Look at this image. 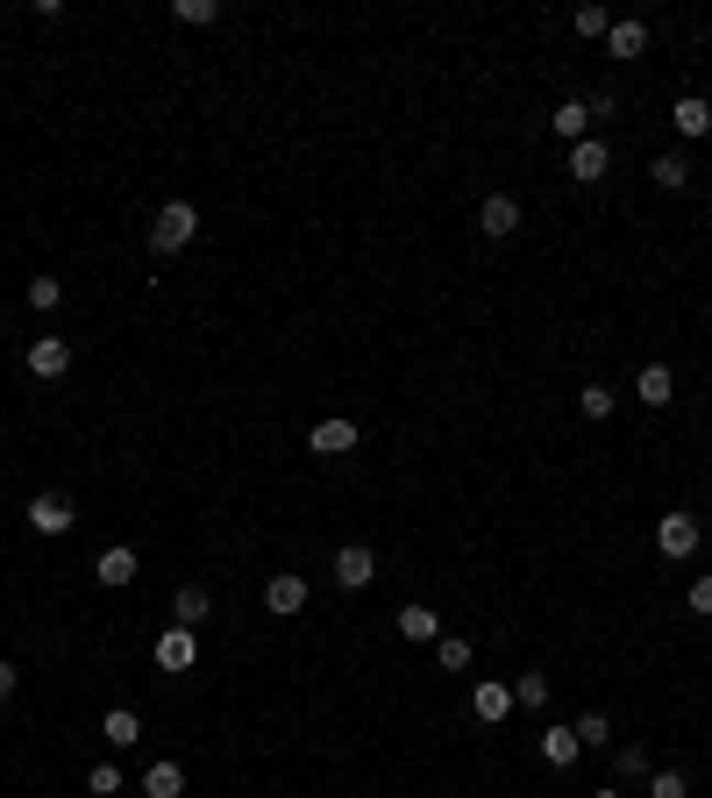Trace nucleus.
<instances>
[{"label": "nucleus", "instance_id": "f257e3e1", "mask_svg": "<svg viewBox=\"0 0 712 798\" xmlns=\"http://www.w3.org/2000/svg\"><path fill=\"white\" fill-rule=\"evenodd\" d=\"M193 236H200V207L193 200H164L157 221H150V250H157V258H178Z\"/></svg>", "mask_w": 712, "mask_h": 798}, {"label": "nucleus", "instance_id": "f03ea898", "mask_svg": "<svg viewBox=\"0 0 712 798\" xmlns=\"http://www.w3.org/2000/svg\"><path fill=\"white\" fill-rule=\"evenodd\" d=\"M193 664H200V635H193V627H164V635H157V670L186 677Z\"/></svg>", "mask_w": 712, "mask_h": 798}, {"label": "nucleus", "instance_id": "7ed1b4c3", "mask_svg": "<svg viewBox=\"0 0 712 798\" xmlns=\"http://www.w3.org/2000/svg\"><path fill=\"white\" fill-rule=\"evenodd\" d=\"M656 549L677 556V564H684V556H699V514H662L656 521Z\"/></svg>", "mask_w": 712, "mask_h": 798}, {"label": "nucleus", "instance_id": "20e7f679", "mask_svg": "<svg viewBox=\"0 0 712 798\" xmlns=\"http://www.w3.org/2000/svg\"><path fill=\"white\" fill-rule=\"evenodd\" d=\"M72 521H79V514H72L65 492H36V500H29V528H36V535H72Z\"/></svg>", "mask_w": 712, "mask_h": 798}, {"label": "nucleus", "instance_id": "39448f33", "mask_svg": "<svg viewBox=\"0 0 712 798\" xmlns=\"http://www.w3.org/2000/svg\"><path fill=\"white\" fill-rule=\"evenodd\" d=\"M336 584H342V592H363V584H377V556L363 549V542L336 549Z\"/></svg>", "mask_w": 712, "mask_h": 798}, {"label": "nucleus", "instance_id": "423d86ee", "mask_svg": "<svg viewBox=\"0 0 712 798\" xmlns=\"http://www.w3.org/2000/svg\"><path fill=\"white\" fill-rule=\"evenodd\" d=\"M513 229H521V200H513V193H492V200L478 207V236H492V243H506Z\"/></svg>", "mask_w": 712, "mask_h": 798}, {"label": "nucleus", "instance_id": "0eeeda50", "mask_svg": "<svg viewBox=\"0 0 712 798\" xmlns=\"http://www.w3.org/2000/svg\"><path fill=\"white\" fill-rule=\"evenodd\" d=\"M307 599H314V584L299 578V570H278V578L264 584V606L271 613H307Z\"/></svg>", "mask_w": 712, "mask_h": 798}, {"label": "nucleus", "instance_id": "6e6552de", "mask_svg": "<svg viewBox=\"0 0 712 798\" xmlns=\"http://www.w3.org/2000/svg\"><path fill=\"white\" fill-rule=\"evenodd\" d=\"M29 371H36V379H65L72 371V342L65 336H36L29 342Z\"/></svg>", "mask_w": 712, "mask_h": 798}, {"label": "nucleus", "instance_id": "1a4fd4ad", "mask_svg": "<svg viewBox=\"0 0 712 798\" xmlns=\"http://www.w3.org/2000/svg\"><path fill=\"white\" fill-rule=\"evenodd\" d=\"M605 164H613V150H605L599 135L570 143V178H578V186H599V178H605Z\"/></svg>", "mask_w": 712, "mask_h": 798}, {"label": "nucleus", "instance_id": "9d476101", "mask_svg": "<svg viewBox=\"0 0 712 798\" xmlns=\"http://www.w3.org/2000/svg\"><path fill=\"white\" fill-rule=\"evenodd\" d=\"M307 449H314V457H350V449H357V420H314Z\"/></svg>", "mask_w": 712, "mask_h": 798}, {"label": "nucleus", "instance_id": "9b49d317", "mask_svg": "<svg viewBox=\"0 0 712 798\" xmlns=\"http://www.w3.org/2000/svg\"><path fill=\"white\" fill-rule=\"evenodd\" d=\"M207 613H215V592H207V584H178L172 592V621L178 627H200Z\"/></svg>", "mask_w": 712, "mask_h": 798}, {"label": "nucleus", "instance_id": "f8f14e48", "mask_svg": "<svg viewBox=\"0 0 712 798\" xmlns=\"http://www.w3.org/2000/svg\"><path fill=\"white\" fill-rule=\"evenodd\" d=\"M578 756H584L578 728H541V763H549V770H570Z\"/></svg>", "mask_w": 712, "mask_h": 798}, {"label": "nucleus", "instance_id": "ddd939ff", "mask_svg": "<svg viewBox=\"0 0 712 798\" xmlns=\"http://www.w3.org/2000/svg\"><path fill=\"white\" fill-rule=\"evenodd\" d=\"M634 393H642V406H670L677 400L670 364H642V371H634Z\"/></svg>", "mask_w": 712, "mask_h": 798}, {"label": "nucleus", "instance_id": "4468645a", "mask_svg": "<svg viewBox=\"0 0 712 798\" xmlns=\"http://www.w3.org/2000/svg\"><path fill=\"white\" fill-rule=\"evenodd\" d=\"M471 713L484 728H499V720L513 713V685H471Z\"/></svg>", "mask_w": 712, "mask_h": 798}, {"label": "nucleus", "instance_id": "2eb2a0df", "mask_svg": "<svg viewBox=\"0 0 712 798\" xmlns=\"http://www.w3.org/2000/svg\"><path fill=\"white\" fill-rule=\"evenodd\" d=\"M549 129L563 135V143H584V135H592V100H563V108L549 114Z\"/></svg>", "mask_w": 712, "mask_h": 798}, {"label": "nucleus", "instance_id": "dca6fc26", "mask_svg": "<svg viewBox=\"0 0 712 798\" xmlns=\"http://www.w3.org/2000/svg\"><path fill=\"white\" fill-rule=\"evenodd\" d=\"M94 578L108 584V592H121V584H135V549H100Z\"/></svg>", "mask_w": 712, "mask_h": 798}, {"label": "nucleus", "instance_id": "f3484780", "mask_svg": "<svg viewBox=\"0 0 712 798\" xmlns=\"http://www.w3.org/2000/svg\"><path fill=\"white\" fill-rule=\"evenodd\" d=\"M670 122H677V135H712V100L684 94V100L670 108Z\"/></svg>", "mask_w": 712, "mask_h": 798}, {"label": "nucleus", "instance_id": "a211bd4d", "mask_svg": "<svg viewBox=\"0 0 712 798\" xmlns=\"http://www.w3.org/2000/svg\"><path fill=\"white\" fill-rule=\"evenodd\" d=\"M392 627H399L406 642H442V621H435V606H399V621H392Z\"/></svg>", "mask_w": 712, "mask_h": 798}, {"label": "nucleus", "instance_id": "6ab92c4d", "mask_svg": "<svg viewBox=\"0 0 712 798\" xmlns=\"http://www.w3.org/2000/svg\"><path fill=\"white\" fill-rule=\"evenodd\" d=\"M143 798H186V770H178V763H150L143 770Z\"/></svg>", "mask_w": 712, "mask_h": 798}, {"label": "nucleus", "instance_id": "aec40b11", "mask_svg": "<svg viewBox=\"0 0 712 798\" xmlns=\"http://www.w3.org/2000/svg\"><path fill=\"white\" fill-rule=\"evenodd\" d=\"M605 51H613V57H642L648 51V29L642 22H613V29H605Z\"/></svg>", "mask_w": 712, "mask_h": 798}, {"label": "nucleus", "instance_id": "412c9836", "mask_svg": "<svg viewBox=\"0 0 712 798\" xmlns=\"http://www.w3.org/2000/svg\"><path fill=\"white\" fill-rule=\"evenodd\" d=\"M172 22L178 29H207V22H221V0H172Z\"/></svg>", "mask_w": 712, "mask_h": 798}, {"label": "nucleus", "instance_id": "4be33fe9", "mask_svg": "<svg viewBox=\"0 0 712 798\" xmlns=\"http://www.w3.org/2000/svg\"><path fill=\"white\" fill-rule=\"evenodd\" d=\"M648 178H656V186H662V193H677V186H691V164H684V157H677V150H662V157H656V164H648Z\"/></svg>", "mask_w": 712, "mask_h": 798}, {"label": "nucleus", "instance_id": "5701e85b", "mask_svg": "<svg viewBox=\"0 0 712 798\" xmlns=\"http://www.w3.org/2000/svg\"><path fill=\"white\" fill-rule=\"evenodd\" d=\"M100 734H108V742H114V748H129V742H143V720H135V713H129V706H114V713H108V720H100Z\"/></svg>", "mask_w": 712, "mask_h": 798}, {"label": "nucleus", "instance_id": "b1692460", "mask_svg": "<svg viewBox=\"0 0 712 798\" xmlns=\"http://www.w3.org/2000/svg\"><path fill=\"white\" fill-rule=\"evenodd\" d=\"M513 706H527V713H541V706H549V677H541V670L513 677Z\"/></svg>", "mask_w": 712, "mask_h": 798}, {"label": "nucleus", "instance_id": "393cba45", "mask_svg": "<svg viewBox=\"0 0 712 798\" xmlns=\"http://www.w3.org/2000/svg\"><path fill=\"white\" fill-rule=\"evenodd\" d=\"M29 307L57 314V307H65V278H29Z\"/></svg>", "mask_w": 712, "mask_h": 798}, {"label": "nucleus", "instance_id": "a878e982", "mask_svg": "<svg viewBox=\"0 0 712 798\" xmlns=\"http://www.w3.org/2000/svg\"><path fill=\"white\" fill-rule=\"evenodd\" d=\"M435 664H442V670H471V642H463V635H442V642H435Z\"/></svg>", "mask_w": 712, "mask_h": 798}, {"label": "nucleus", "instance_id": "bb28decb", "mask_svg": "<svg viewBox=\"0 0 712 798\" xmlns=\"http://www.w3.org/2000/svg\"><path fill=\"white\" fill-rule=\"evenodd\" d=\"M570 29H578V36L592 43V36H605V29H613V14H605V8H592V0H584V8L570 14Z\"/></svg>", "mask_w": 712, "mask_h": 798}, {"label": "nucleus", "instance_id": "cd10ccee", "mask_svg": "<svg viewBox=\"0 0 712 798\" xmlns=\"http://www.w3.org/2000/svg\"><path fill=\"white\" fill-rule=\"evenodd\" d=\"M613 770L627 777V785H634V777H648V748H634V742H627V748H613Z\"/></svg>", "mask_w": 712, "mask_h": 798}, {"label": "nucleus", "instance_id": "c85d7f7f", "mask_svg": "<svg viewBox=\"0 0 712 798\" xmlns=\"http://www.w3.org/2000/svg\"><path fill=\"white\" fill-rule=\"evenodd\" d=\"M570 728H578V742H584V748H605L613 720H605V713H584V720H570Z\"/></svg>", "mask_w": 712, "mask_h": 798}, {"label": "nucleus", "instance_id": "c756f323", "mask_svg": "<svg viewBox=\"0 0 712 798\" xmlns=\"http://www.w3.org/2000/svg\"><path fill=\"white\" fill-rule=\"evenodd\" d=\"M86 791H94V798H114L121 791V770H114V763H94V770H86Z\"/></svg>", "mask_w": 712, "mask_h": 798}, {"label": "nucleus", "instance_id": "7c9ffc66", "mask_svg": "<svg viewBox=\"0 0 712 798\" xmlns=\"http://www.w3.org/2000/svg\"><path fill=\"white\" fill-rule=\"evenodd\" d=\"M648 798H691L684 770H656V777H648Z\"/></svg>", "mask_w": 712, "mask_h": 798}, {"label": "nucleus", "instance_id": "2f4dec72", "mask_svg": "<svg viewBox=\"0 0 712 798\" xmlns=\"http://www.w3.org/2000/svg\"><path fill=\"white\" fill-rule=\"evenodd\" d=\"M684 606L699 613V621H712V570H699V578H691V592H684Z\"/></svg>", "mask_w": 712, "mask_h": 798}, {"label": "nucleus", "instance_id": "473e14b6", "mask_svg": "<svg viewBox=\"0 0 712 798\" xmlns=\"http://www.w3.org/2000/svg\"><path fill=\"white\" fill-rule=\"evenodd\" d=\"M578 406H584V420H605V414H613V393H605V385H584V393H578Z\"/></svg>", "mask_w": 712, "mask_h": 798}, {"label": "nucleus", "instance_id": "72a5a7b5", "mask_svg": "<svg viewBox=\"0 0 712 798\" xmlns=\"http://www.w3.org/2000/svg\"><path fill=\"white\" fill-rule=\"evenodd\" d=\"M14 685H22V677H14V664H8V656H0V706L14 699Z\"/></svg>", "mask_w": 712, "mask_h": 798}, {"label": "nucleus", "instance_id": "f704fd0d", "mask_svg": "<svg viewBox=\"0 0 712 798\" xmlns=\"http://www.w3.org/2000/svg\"><path fill=\"white\" fill-rule=\"evenodd\" d=\"M592 798H620V791H613V785H599V791H592Z\"/></svg>", "mask_w": 712, "mask_h": 798}]
</instances>
